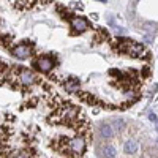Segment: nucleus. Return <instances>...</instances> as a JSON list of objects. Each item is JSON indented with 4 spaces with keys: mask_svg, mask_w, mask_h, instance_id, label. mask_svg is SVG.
Here are the masks:
<instances>
[{
    "mask_svg": "<svg viewBox=\"0 0 158 158\" xmlns=\"http://www.w3.org/2000/svg\"><path fill=\"white\" fill-rule=\"evenodd\" d=\"M18 81L22 85L29 87V85H33L36 82V76L27 68H18Z\"/></svg>",
    "mask_w": 158,
    "mask_h": 158,
    "instance_id": "obj_1",
    "label": "nucleus"
},
{
    "mask_svg": "<svg viewBox=\"0 0 158 158\" xmlns=\"http://www.w3.org/2000/svg\"><path fill=\"white\" fill-rule=\"evenodd\" d=\"M68 150L74 155H82L85 150V141L82 136H76L68 141Z\"/></svg>",
    "mask_w": 158,
    "mask_h": 158,
    "instance_id": "obj_2",
    "label": "nucleus"
},
{
    "mask_svg": "<svg viewBox=\"0 0 158 158\" xmlns=\"http://www.w3.org/2000/svg\"><path fill=\"white\" fill-rule=\"evenodd\" d=\"M35 65H36V68L41 71V73H49L52 68H54V62H52V59L51 57H46V56L38 57V60L35 62Z\"/></svg>",
    "mask_w": 158,
    "mask_h": 158,
    "instance_id": "obj_3",
    "label": "nucleus"
},
{
    "mask_svg": "<svg viewBox=\"0 0 158 158\" xmlns=\"http://www.w3.org/2000/svg\"><path fill=\"white\" fill-rule=\"evenodd\" d=\"M30 52H32V49H30L29 44H18V46L13 48V56L16 59H21V60L27 59L30 56Z\"/></svg>",
    "mask_w": 158,
    "mask_h": 158,
    "instance_id": "obj_4",
    "label": "nucleus"
},
{
    "mask_svg": "<svg viewBox=\"0 0 158 158\" xmlns=\"http://www.w3.org/2000/svg\"><path fill=\"white\" fill-rule=\"evenodd\" d=\"M70 24H71V29L74 32H85L89 29V22L84 18H79V16L77 18H73L70 21Z\"/></svg>",
    "mask_w": 158,
    "mask_h": 158,
    "instance_id": "obj_5",
    "label": "nucleus"
},
{
    "mask_svg": "<svg viewBox=\"0 0 158 158\" xmlns=\"http://www.w3.org/2000/svg\"><path fill=\"white\" fill-rule=\"evenodd\" d=\"M100 135L104 138V139H111L114 136V128L109 125V123H101L100 125Z\"/></svg>",
    "mask_w": 158,
    "mask_h": 158,
    "instance_id": "obj_6",
    "label": "nucleus"
},
{
    "mask_svg": "<svg viewBox=\"0 0 158 158\" xmlns=\"http://www.w3.org/2000/svg\"><path fill=\"white\" fill-rule=\"evenodd\" d=\"M123 150H125V153L133 155V153L138 152V144H136L133 139H128V141L125 142V146H123Z\"/></svg>",
    "mask_w": 158,
    "mask_h": 158,
    "instance_id": "obj_7",
    "label": "nucleus"
},
{
    "mask_svg": "<svg viewBox=\"0 0 158 158\" xmlns=\"http://www.w3.org/2000/svg\"><path fill=\"white\" fill-rule=\"evenodd\" d=\"M115 155H117V150L112 146H104L103 147V156L104 158H115Z\"/></svg>",
    "mask_w": 158,
    "mask_h": 158,
    "instance_id": "obj_8",
    "label": "nucleus"
},
{
    "mask_svg": "<svg viewBox=\"0 0 158 158\" xmlns=\"http://www.w3.org/2000/svg\"><path fill=\"white\" fill-rule=\"evenodd\" d=\"M65 87H67V90H70V92H76L79 89V81H77V79H74V77H71V79H68V81H67Z\"/></svg>",
    "mask_w": 158,
    "mask_h": 158,
    "instance_id": "obj_9",
    "label": "nucleus"
},
{
    "mask_svg": "<svg viewBox=\"0 0 158 158\" xmlns=\"http://www.w3.org/2000/svg\"><path fill=\"white\" fill-rule=\"evenodd\" d=\"M112 125H114V128H115L117 131H123V130H125V127H127V125H125V122L122 120V118H118V117L112 120Z\"/></svg>",
    "mask_w": 158,
    "mask_h": 158,
    "instance_id": "obj_10",
    "label": "nucleus"
},
{
    "mask_svg": "<svg viewBox=\"0 0 158 158\" xmlns=\"http://www.w3.org/2000/svg\"><path fill=\"white\" fill-rule=\"evenodd\" d=\"M156 27H158L156 22H146V24H144V30L149 32V33H153L156 30Z\"/></svg>",
    "mask_w": 158,
    "mask_h": 158,
    "instance_id": "obj_11",
    "label": "nucleus"
},
{
    "mask_svg": "<svg viewBox=\"0 0 158 158\" xmlns=\"http://www.w3.org/2000/svg\"><path fill=\"white\" fill-rule=\"evenodd\" d=\"M18 2H19V3H22L24 6H27V5L30 6V5L33 3V0H18Z\"/></svg>",
    "mask_w": 158,
    "mask_h": 158,
    "instance_id": "obj_12",
    "label": "nucleus"
},
{
    "mask_svg": "<svg viewBox=\"0 0 158 158\" xmlns=\"http://www.w3.org/2000/svg\"><path fill=\"white\" fill-rule=\"evenodd\" d=\"M115 33H118V35H123V33H125V30H123L122 27H115Z\"/></svg>",
    "mask_w": 158,
    "mask_h": 158,
    "instance_id": "obj_13",
    "label": "nucleus"
},
{
    "mask_svg": "<svg viewBox=\"0 0 158 158\" xmlns=\"http://www.w3.org/2000/svg\"><path fill=\"white\" fill-rule=\"evenodd\" d=\"M149 118H150L152 122H155V120H156V115H155V114H149Z\"/></svg>",
    "mask_w": 158,
    "mask_h": 158,
    "instance_id": "obj_14",
    "label": "nucleus"
},
{
    "mask_svg": "<svg viewBox=\"0 0 158 158\" xmlns=\"http://www.w3.org/2000/svg\"><path fill=\"white\" fill-rule=\"evenodd\" d=\"M144 40H146V41H147V43H150V41H152V35H147V36H146V38H144Z\"/></svg>",
    "mask_w": 158,
    "mask_h": 158,
    "instance_id": "obj_15",
    "label": "nucleus"
},
{
    "mask_svg": "<svg viewBox=\"0 0 158 158\" xmlns=\"http://www.w3.org/2000/svg\"><path fill=\"white\" fill-rule=\"evenodd\" d=\"M155 127H156V130H158V118H156V120H155Z\"/></svg>",
    "mask_w": 158,
    "mask_h": 158,
    "instance_id": "obj_16",
    "label": "nucleus"
}]
</instances>
